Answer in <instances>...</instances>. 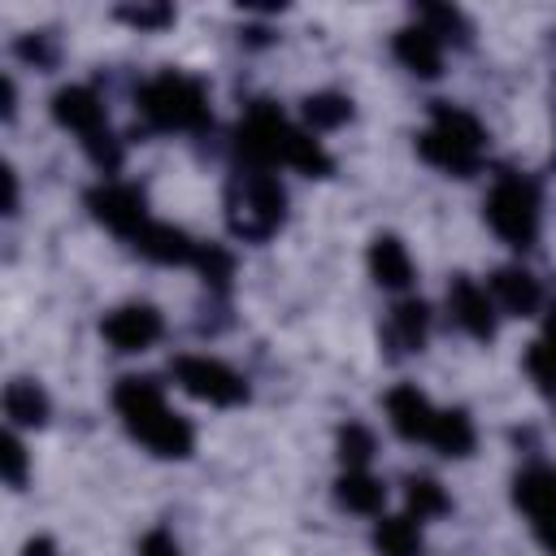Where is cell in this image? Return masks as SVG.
I'll use <instances>...</instances> for the list:
<instances>
[{
	"instance_id": "cell-1",
	"label": "cell",
	"mask_w": 556,
	"mask_h": 556,
	"mask_svg": "<svg viewBox=\"0 0 556 556\" xmlns=\"http://www.w3.org/2000/svg\"><path fill=\"white\" fill-rule=\"evenodd\" d=\"M117 413L126 417L130 434L148 443L156 456H187L191 452V426L165 408V395L152 378H122L113 391Z\"/></svg>"
},
{
	"instance_id": "cell-2",
	"label": "cell",
	"mask_w": 556,
	"mask_h": 556,
	"mask_svg": "<svg viewBox=\"0 0 556 556\" xmlns=\"http://www.w3.org/2000/svg\"><path fill=\"white\" fill-rule=\"evenodd\" d=\"M139 109L161 130H195V126L208 122L204 83L200 78H187V74H174V70H165L152 83H143Z\"/></svg>"
},
{
	"instance_id": "cell-3",
	"label": "cell",
	"mask_w": 556,
	"mask_h": 556,
	"mask_svg": "<svg viewBox=\"0 0 556 556\" xmlns=\"http://www.w3.org/2000/svg\"><path fill=\"white\" fill-rule=\"evenodd\" d=\"M421 156L452 174H473L482 161V126L452 104H434V126L421 135Z\"/></svg>"
},
{
	"instance_id": "cell-4",
	"label": "cell",
	"mask_w": 556,
	"mask_h": 556,
	"mask_svg": "<svg viewBox=\"0 0 556 556\" xmlns=\"http://www.w3.org/2000/svg\"><path fill=\"white\" fill-rule=\"evenodd\" d=\"M282 187L278 178H269L265 169H248L230 182V195H226V208H230V230L239 239H265L278 230L282 222Z\"/></svg>"
},
{
	"instance_id": "cell-5",
	"label": "cell",
	"mask_w": 556,
	"mask_h": 556,
	"mask_svg": "<svg viewBox=\"0 0 556 556\" xmlns=\"http://www.w3.org/2000/svg\"><path fill=\"white\" fill-rule=\"evenodd\" d=\"M486 222L504 243L530 248L534 235H539V195H534V187L517 174L500 178L486 195Z\"/></svg>"
},
{
	"instance_id": "cell-6",
	"label": "cell",
	"mask_w": 556,
	"mask_h": 556,
	"mask_svg": "<svg viewBox=\"0 0 556 556\" xmlns=\"http://www.w3.org/2000/svg\"><path fill=\"white\" fill-rule=\"evenodd\" d=\"M52 113H56L61 126H70V130L87 143V152L96 156V165L117 169V143H113L109 126H104V104H100L87 87H65V91H56Z\"/></svg>"
},
{
	"instance_id": "cell-7",
	"label": "cell",
	"mask_w": 556,
	"mask_h": 556,
	"mask_svg": "<svg viewBox=\"0 0 556 556\" xmlns=\"http://www.w3.org/2000/svg\"><path fill=\"white\" fill-rule=\"evenodd\" d=\"M174 378L182 391H191L195 400H208V404H243L248 400V382L222 365V361H208V356H178L174 361Z\"/></svg>"
},
{
	"instance_id": "cell-8",
	"label": "cell",
	"mask_w": 556,
	"mask_h": 556,
	"mask_svg": "<svg viewBox=\"0 0 556 556\" xmlns=\"http://www.w3.org/2000/svg\"><path fill=\"white\" fill-rule=\"evenodd\" d=\"M291 126L282 122L278 109L269 104H252V113L239 126V152L252 165H269V161H287V143H291Z\"/></svg>"
},
{
	"instance_id": "cell-9",
	"label": "cell",
	"mask_w": 556,
	"mask_h": 556,
	"mask_svg": "<svg viewBox=\"0 0 556 556\" xmlns=\"http://www.w3.org/2000/svg\"><path fill=\"white\" fill-rule=\"evenodd\" d=\"M517 504L526 508L534 534L556 552V473L552 469H530L517 478Z\"/></svg>"
},
{
	"instance_id": "cell-10",
	"label": "cell",
	"mask_w": 556,
	"mask_h": 556,
	"mask_svg": "<svg viewBox=\"0 0 556 556\" xmlns=\"http://www.w3.org/2000/svg\"><path fill=\"white\" fill-rule=\"evenodd\" d=\"M87 204H91V208H96V217H100L109 230H117V235H130V239H135V235L148 226L143 191H135V187H122V182L96 187Z\"/></svg>"
},
{
	"instance_id": "cell-11",
	"label": "cell",
	"mask_w": 556,
	"mask_h": 556,
	"mask_svg": "<svg viewBox=\"0 0 556 556\" xmlns=\"http://www.w3.org/2000/svg\"><path fill=\"white\" fill-rule=\"evenodd\" d=\"M104 339L117 348V352H143L156 334H161V313L152 304H126L117 313L104 317Z\"/></svg>"
},
{
	"instance_id": "cell-12",
	"label": "cell",
	"mask_w": 556,
	"mask_h": 556,
	"mask_svg": "<svg viewBox=\"0 0 556 556\" xmlns=\"http://www.w3.org/2000/svg\"><path fill=\"white\" fill-rule=\"evenodd\" d=\"M447 308H452V317H456L473 339H491V334H495V313H491V300H486V291H482L478 282L456 278V282L447 287Z\"/></svg>"
},
{
	"instance_id": "cell-13",
	"label": "cell",
	"mask_w": 556,
	"mask_h": 556,
	"mask_svg": "<svg viewBox=\"0 0 556 556\" xmlns=\"http://www.w3.org/2000/svg\"><path fill=\"white\" fill-rule=\"evenodd\" d=\"M135 248L161 265H187V261H200V243H191L182 230L165 226V222H148L139 235H135Z\"/></svg>"
},
{
	"instance_id": "cell-14",
	"label": "cell",
	"mask_w": 556,
	"mask_h": 556,
	"mask_svg": "<svg viewBox=\"0 0 556 556\" xmlns=\"http://www.w3.org/2000/svg\"><path fill=\"white\" fill-rule=\"evenodd\" d=\"M387 413H391V426L404 439H426L430 426H434V408H430V400L417 387H395L387 395Z\"/></svg>"
},
{
	"instance_id": "cell-15",
	"label": "cell",
	"mask_w": 556,
	"mask_h": 556,
	"mask_svg": "<svg viewBox=\"0 0 556 556\" xmlns=\"http://www.w3.org/2000/svg\"><path fill=\"white\" fill-rule=\"evenodd\" d=\"M395 56H400L413 74H421V78H434L439 65H443V48H439V35H434L430 26H408V30H400V35H395Z\"/></svg>"
},
{
	"instance_id": "cell-16",
	"label": "cell",
	"mask_w": 556,
	"mask_h": 556,
	"mask_svg": "<svg viewBox=\"0 0 556 556\" xmlns=\"http://www.w3.org/2000/svg\"><path fill=\"white\" fill-rule=\"evenodd\" d=\"M369 269H374V278H378L382 287H408V282H413V261H408L404 243L391 239V235H378V239H374V248H369Z\"/></svg>"
},
{
	"instance_id": "cell-17",
	"label": "cell",
	"mask_w": 556,
	"mask_h": 556,
	"mask_svg": "<svg viewBox=\"0 0 556 556\" xmlns=\"http://www.w3.org/2000/svg\"><path fill=\"white\" fill-rule=\"evenodd\" d=\"M491 291H495V300H500L508 313H517V317H526V313L539 308V282H534L526 269H500V274L491 278Z\"/></svg>"
},
{
	"instance_id": "cell-18",
	"label": "cell",
	"mask_w": 556,
	"mask_h": 556,
	"mask_svg": "<svg viewBox=\"0 0 556 556\" xmlns=\"http://www.w3.org/2000/svg\"><path fill=\"white\" fill-rule=\"evenodd\" d=\"M426 443H434L443 456H465L469 447H473V426H469V417L465 413H434V426H430V434H426Z\"/></svg>"
},
{
	"instance_id": "cell-19",
	"label": "cell",
	"mask_w": 556,
	"mask_h": 556,
	"mask_svg": "<svg viewBox=\"0 0 556 556\" xmlns=\"http://www.w3.org/2000/svg\"><path fill=\"white\" fill-rule=\"evenodd\" d=\"M4 413H9L17 426H43L48 400H43V391H39L35 382L17 378V382H9V391H4Z\"/></svg>"
},
{
	"instance_id": "cell-20",
	"label": "cell",
	"mask_w": 556,
	"mask_h": 556,
	"mask_svg": "<svg viewBox=\"0 0 556 556\" xmlns=\"http://www.w3.org/2000/svg\"><path fill=\"white\" fill-rule=\"evenodd\" d=\"M374 543L382 556H421V534L413 517H382L374 530Z\"/></svg>"
},
{
	"instance_id": "cell-21",
	"label": "cell",
	"mask_w": 556,
	"mask_h": 556,
	"mask_svg": "<svg viewBox=\"0 0 556 556\" xmlns=\"http://www.w3.org/2000/svg\"><path fill=\"white\" fill-rule=\"evenodd\" d=\"M339 500L352 513H378L382 508V482H374L361 469H348V478H339Z\"/></svg>"
},
{
	"instance_id": "cell-22",
	"label": "cell",
	"mask_w": 556,
	"mask_h": 556,
	"mask_svg": "<svg viewBox=\"0 0 556 556\" xmlns=\"http://www.w3.org/2000/svg\"><path fill=\"white\" fill-rule=\"evenodd\" d=\"M526 369H530V378H534L543 391H552V387H556V317L547 321L543 339L526 352Z\"/></svg>"
},
{
	"instance_id": "cell-23",
	"label": "cell",
	"mask_w": 556,
	"mask_h": 556,
	"mask_svg": "<svg viewBox=\"0 0 556 556\" xmlns=\"http://www.w3.org/2000/svg\"><path fill=\"white\" fill-rule=\"evenodd\" d=\"M304 117L317 126V130H330V126H339V122H348L352 117V104L343 100V96H308L304 100Z\"/></svg>"
},
{
	"instance_id": "cell-24",
	"label": "cell",
	"mask_w": 556,
	"mask_h": 556,
	"mask_svg": "<svg viewBox=\"0 0 556 556\" xmlns=\"http://www.w3.org/2000/svg\"><path fill=\"white\" fill-rule=\"evenodd\" d=\"M287 165H295V169H304V174H326L330 169V156L321 152V143L317 139H308V135H291V143H287Z\"/></svg>"
},
{
	"instance_id": "cell-25",
	"label": "cell",
	"mask_w": 556,
	"mask_h": 556,
	"mask_svg": "<svg viewBox=\"0 0 556 556\" xmlns=\"http://www.w3.org/2000/svg\"><path fill=\"white\" fill-rule=\"evenodd\" d=\"M426 339V304L421 300H408L395 308V343L400 348H421Z\"/></svg>"
},
{
	"instance_id": "cell-26",
	"label": "cell",
	"mask_w": 556,
	"mask_h": 556,
	"mask_svg": "<svg viewBox=\"0 0 556 556\" xmlns=\"http://www.w3.org/2000/svg\"><path fill=\"white\" fill-rule=\"evenodd\" d=\"M408 508L417 513V521L421 517H439V513H447V495L430 478H408Z\"/></svg>"
},
{
	"instance_id": "cell-27",
	"label": "cell",
	"mask_w": 556,
	"mask_h": 556,
	"mask_svg": "<svg viewBox=\"0 0 556 556\" xmlns=\"http://www.w3.org/2000/svg\"><path fill=\"white\" fill-rule=\"evenodd\" d=\"M339 456L348 460V469H361L365 460H369V452H374V434L365 430V426H348L343 434H339Z\"/></svg>"
},
{
	"instance_id": "cell-28",
	"label": "cell",
	"mask_w": 556,
	"mask_h": 556,
	"mask_svg": "<svg viewBox=\"0 0 556 556\" xmlns=\"http://www.w3.org/2000/svg\"><path fill=\"white\" fill-rule=\"evenodd\" d=\"M139 556H178V543H174L165 530H152V534L139 543Z\"/></svg>"
},
{
	"instance_id": "cell-29",
	"label": "cell",
	"mask_w": 556,
	"mask_h": 556,
	"mask_svg": "<svg viewBox=\"0 0 556 556\" xmlns=\"http://www.w3.org/2000/svg\"><path fill=\"white\" fill-rule=\"evenodd\" d=\"M122 17L135 22V26H165L174 13L169 9H122Z\"/></svg>"
},
{
	"instance_id": "cell-30",
	"label": "cell",
	"mask_w": 556,
	"mask_h": 556,
	"mask_svg": "<svg viewBox=\"0 0 556 556\" xmlns=\"http://www.w3.org/2000/svg\"><path fill=\"white\" fill-rule=\"evenodd\" d=\"M22 465H26L22 443H17V439H4V469H9V482H13V486H22Z\"/></svg>"
},
{
	"instance_id": "cell-31",
	"label": "cell",
	"mask_w": 556,
	"mask_h": 556,
	"mask_svg": "<svg viewBox=\"0 0 556 556\" xmlns=\"http://www.w3.org/2000/svg\"><path fill=\"white\" fill-rule=\"evenodd\" d=\"M26 556H56V552H52V543H48V539H35V543L26 547Z\"/></svg>"
}]
</instances>
